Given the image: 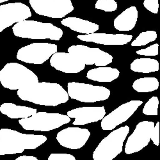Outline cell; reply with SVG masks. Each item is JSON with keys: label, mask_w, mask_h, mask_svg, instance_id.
Returning <instances> with one entry per match:
<instances>
[{"label": "cell", "mask_w": 160, "mask_h": 160, "mask_svg": "<svg viewBox=\"0 0 160 160\" xmlns=\"http://www.w3.org/2000/svg\"><path fill=\"white\" fill-rule=\"evenodd\" d=\"M18 96L22 101L38 105L56 106L69 101L67 92L60 84L38 82L18 90Z\"/></svg>", "instance_id": "1"}, {"label": "cell", "mask_w": 160, "mask_h": 160, "mask_svg": "<svg viewBox=\"0 0 160 160\" xmlns=\"http://www.w3.org/2000/svg\"><path fill=\"white\" fill-rule=\"evenodd\" d=\"M12 31L18 37L30 39L60 41L63 36V30L54 24L33 20H24L16 23Z\"/></svg>", "instance_id": "2"}, {"label": "cell", "mask_w": 160, "mask_h": 160, "mask_svg": "<svg viewBox=\"0 0 160 160\" xmlns=\"http://www.w3.org/2000/svg\"><path fill=\"white\" fill-rule=\"evenodd\" d=\"M0 83L9 90H19L38 83L37 76L18 63H8L0 71Z\"/></svg>", "instance_id": "3"}, {"label": "cell", "mask_w": 160, "mask_h": 160, "mask_svg": "<svg viewBox=\"0 0 160 160\" xmlns=\"http://www.w3.org/2000/svg\"><path fill=\"white\" fill-rule=\"evenodd\" d=\"M128 126L115 129L103 138L93 152L94 160H113L122 151L124 142L129 132Z\"/></svg>", "instance_id": "4"}, {"label": "cell", "mask_w": 160, "mask_h": 160, "mask_svg": "<svg viewBox=\"0 0 160 160\" xmlns=\"http://www.w3.org/2000/svg\"><path fill=\"white\" fill-rule=\"evenodd\" d=\"M71 118L60 113L37 112L28 118L19 120V124L25 130L49 131L69 123Z\"/></svg>", "instance_id": "5"}, {"label": "cell", "mask_w": 160, "mask_h": 160, "mask_svg": "<svg viewBox=\"0 0 160 160\" xmlns=\"http://www.w3.org/2000/svg\"><path fill=\"white\" fill-rule=\"evenodd\" d=\"M68 94L71 99L80 102H96L107 100L111 92L104 87L69 82L68 84Z\"/></svg>", "instance_id": "6"}, {"label": "cell", "mask_w": 160, "mask_h": 160, "mask_svg": "<svg viewBox=\"0 0 160 160\" xmlns=\"http://www.w3.org/2000/svg\"><path fill=\"white\" fill-rule=\"evenodd\" d=\"M58 51V46L47 42H35L20 48L18 60L24 63L41 65L49 60Z\"/></svg>", "instance_id": "7"}, {"label": "cell", "mask_w": 160, "mask_h": 160, "mask_svg": "<svg viewBox=\"0 0 160 160\" xmlns=\"http://www.w3.org/2000/svg\"><path fill=\"white\" fill-rule=\"evenodd\" d=\"M36 14L50 18L60 19L72 12L74 8L71 0H29Z\"/></svg>", "instance_id": "8"}, {"label": "cell", "mask_w": 160, "mask_h": 160, "mask_svg": "<svg viewBox=\"0 0 160 160\" xmlns=\"http://www.w3.org/2000/svg\"><path fill=\"white\" fill-rule=\"evenodd\" d=\"M68 52L75 56L85 65L104 67L113 62V57L111 55L98 48H89L78 44L70 46Z\"/></svg>", "instance_id": "9"}, {"label": "cell", "mask_w": 160, "mask_h": 160, "mask_svg": "<svg viewBox=\"0 0 160 160\" xmlns=\"http://www.w3.org/2000/svg\"><path fill=\"white\" fill-rule=\"evenodd\" d=\"M32 15L29 7L21 2L0 5V33L12 24L26 20Z\"/></svg>", "instance_id": "10"}, {"label": "cell", "mask_w": 160, "mask_h": 160, "mask_svg": "<svg viewBox=\"0 0 160 160\" xmlns=\"http://www.w3.org/2000/svg\"><path fill=\"white\" fill-rule=\"evenodd\" d=\"M155 124L152 121H142L139 122L132 134L128 137L125 152L129 155L140 151L148 145L151 140V137Z\"/></svg>", "instance_id": "11"}, {"label": "cell", "mask_w": 160, "mask_h": 160, "mask_svg": "<svg viewBox=\"0 0 160 160\" xmlns=\"http://www.w3.org/2000/svg\"><path fill=\"white\" fill-rule=\"evenodd\" d=\"M142 104V101L132 100L118 106L102 119L101 124L102 129L104 131L114 129L117 126L128 121Z\"/></svg>", "instance_id": "12"}, {"label": "cell", "mask_w": 160, "mask_h": 160, "mask_svg": "<svg viewBox=\"0 0 160 160\" xmlns=\"http://www.w3.org/2000/svg\"><path fill=\"white\" fill-rule=\"evenodd\" d=\"M0 138L10 142L24 151L35 149L48 140L44 135L24 134L7 128L0 129Z\"/></svg>", "instance_id": "13"}, {"label": "cell", "mask_w": 160, "mask_h": 160, "mask_svg": "<svg viewBox=\"0 0 160 160\" xmlns=\"http://www.w3.org/2000/svg\"><path fill=\"white\" fill-rule=\"evenodd\" d=\"M90 132L85 128H67L57 133V140L65 148L77 150L82 148L90 136Z\"/></svg>", "instance_id": "14"}, {"label": "cell", "mask_w": 160, "mask_h": 160, "mask_svg": "<svg viewBox=\"0 0 160 160\" xmlns=\"http://www.w3.org/2000/svg\"><path fill=\"white\" fill-rule=\"evenodd\" d=\"M50 65L56 70L68 74L78 73L85 68L83 63L69 52H55L50 58Z\"/></svg>", "instance_id": "15"}, {"label": "cell", "mask_w": 160, "mask_h": 160, "mask_svg": "<svg viewBox=\"0 0 160 160\" xmlns=\"http://www.w3.org/2000/svg\"><path fill=\"white\" fill-rule=\"evenodd\" d=\"M67 114L75 119L73 125H86L101 121L106 116V110L104 106H87L71 110Z\"/></svg>", "instance_id": "16"}, {"label": "cell", "mask_w": 160, "mask_h": 160, "mask_svg": "<svg viewBox=\"0 0 160 160\" xmlns=\"http://www.w3.org/2000/svg\"><path fill=\"white\" fill-rule=\"evenodd\" d=\"M82 41L94 42L102 45H126L132 40V35L126 34H108L94 33L88 35H77Z\"/></svg>", "instance_id": "17"}, {"label": "cell", "mask_w": 160, "mask_h": 160, "mask_svg": "<svg viewBox=\"0 0 160 160\" xmlns=\"http://www.w3.org/2000/svg\"><path fill=\"white\" fill-rule=\"evenodd\" d=\"M138 20L136 7H130L123 11L114 20L113 26L118 31H131L135 28Z\"/></svg>", "instance_id": "18"}, {"label": "cell", "mask_w": 160, "mask_h": 160, "mask_svg": "<svg viewBox=\"0 0 160 160\" xmlns=\"http://www.w3.org/2000/svg\"><path fill=\"white\" fill-rule=\"evenodd\" d=\"M61 24L76 32L85 35L94 33L99 29L98 24L76 17L67 18L61 21Z\"/></svg>", "instance_id": "19"}, {"label": "cell", "mask_w": 160, "mask_h": 160, "mask_svg": "<svg viewBox=\"0 0 160 160\" xmlns=\"http://www.w3.org/2000/svg\"><path fill=\"white\" fill-rule=\"evenodd\" d=\"M0 112L12 119L25 118L35 114L37 109L11 102H5L0 106Z\"/></svg>", "instance_id": "20"}, {"label": "cell", "mask_w": 160, "mask_h": 160, "mask_svg": "<svg viewBox=\"0 0 160 160\" xmlns=\"http://www.w3.org/2000/svg\"><path fill=\"white\" fill-rule=\"evenodd\" d=\"M120 72L117 69L107 67H99L87 72V78L92 81L110 83L118 78Z\"/></svg>", "instance_id": "21"}, {"label": "cell", "mask_w": 160, "mask_h": 160, "mask_svg": "<svg viewBox=\"0 0 160 160\" xmlns=\"http://www.w3.org/2000/svg\"><path fill=\"white\" fill-rule=\"evenodd\" d=\"M131 71L139 73H151L159 71V62L152 58H137L130 65Z\"/></svg>", "instance_id": "22"}, {"label": "cell", "mask_w": 160, "mask_h": 160, "mask_svg": "<svg viewBox=\"0 0 160 160\" xmlns=\"http://www.w3.org/2000/svg\"><path fill=\"white\" fill-rule=\"evenodd\" d=\"M159 87V82L154 77H146L138 79L132 84V88L138 92H151Z\"/></svg>", "instance_id": "23"}, {"label": "cell", "mask_w": 160, "mask_h": 160, "mask_svg": "<svg viewBox=\"0 0 160 160\" xmlns=\"http://www.w3.org/2000/svg\"><path fill=\"white\" fill-rule=\"evenodd\" d=\"M157 38V33L155 31L149 30L142 32L131 42V46H143L156 41Z\"/></svg>", "instance_id": "24"}, {"label": "cell", "mask_w": 160, "mask_h": 160, "mask_svg": "<svg viewBox=\"0 0 160 160\" xmlns=\"http://www.w3.org/2000/svg\"><path fill=\"white\" fill-rule=\"evenodd\" d=\"M24 150L12 143L10 142L0 138V155L21 154Z\"/></svg>", "instance_id": "25"}, {"label": "cell", "mask_w": 160, "mask_h": 160, "mask_svg": "<svg viewBox=\"0 0 160 160\" xmlns=\"http://www.w3.org/2000/svg\"><path fill=\"white\" fill-rule=\"evenodd\" d=\"M159 100L156 96L152 97L145 104L142 113L145 115H158Z\"/></svg>", "instance_id": "26"}, {"label": "cell", "mask_w": 160, "mask_h": 160, "mask_svg": "<svg viewBox=\"0 0 160 160\" xmlns=\"http://www.w3.org/2000/svg\"><path fill=\"white\" fill-rule=\"evenodd\" d=\"M95 7L96 9L104 12H114L117 9L118 5L115 0H98Z\"/></svg>", "instance_id": "27"}, {"label": "cell", "mask_w": 160, "mask_h": 160, "mask_svg": "<svg viewBox=\"0 0 160 160\" xmlns=\"http://www.w3.org/2000/svg\"><path fill=\"white\" fill-rule=\"evenodd\" d=\"M158 44H154L143 49L137 51V53L139 55L144 56H157L158 55Z\"/></svg>", "instance_id": "28"}, {"label": "cell", "mask_w": 160, "mask_h": 160, "mask_svg": "<svg viewBox=\"0 0 160 160\" xmlns=\"http://www.w3.org/2000/svg\"><path fill=\"white\" fill-rule=\"evenodd\" d=\"M144 7L153 14H158V0H144Z\"/></svg>", "instance_id": "29"}, {"label": "cell", "mask_w": 160, "mask_h": 160, "mask_svg": "<svg viewBox=\"0 0 160 160\" xmlns=\"http://www.w3.org/2000/svg\"><path fill=\"white\" fill-rule=\"evenodd\" d=\"M48 160H76L75 157L69 154L52 153L49 155Z\"/></svg>", "instance_id": "30"}, {"label": "cell", "mask_w": 160, "mask_h": 160, "mask_svg": "<svg viewBox=\"0 0 160 160\" xmlns=\"http://www.w3.org/2000/svg\"><path fill=\"white\" fill-rule=\"evenodd\" d=\"M151 140H152L153 143L156 146H158L159 144V122H158L154 126L152 130Z\"/></svg>", "instance_id": "31"}, {"label": "cell", "mask_w": 160, "mask_h": 160, "mask_svg": "<svg viewBox=\"0 0 160 160\" xmlns=\"http://www.w3.org/2000/svg\"><path fill=\"white\" fill-rule=\"evenodd\" d=\"M15 160H38V159L32 156H21L17 158Z\"/></svg>", "instance_id": "32"}, {"label": "cell", "mask_w": 160, "mask_h": 160, "mask_svg": "<svg viewBox=\"0 0 160 160\" xmlns=\"http://www.w3.org/2000/svg\"><path fill=\"white\" fill-rule=\"evenodd\" d=\"M8 1H10V0H0V4L2 3H4L5 2H8Z\"/></svg>", "instance_id": "33"}, {"label": "cell", "mask_w": 160, "mask_h": 160, "mask_svg": "<svg viewBox=\"0 0 160 160\" xmlns=\"http://www.w3.org/2000/svg\"><path fill=\"white\" fill-rule=\"evenodd\" d=\"M10 160H12V159H10Z\"/></svg>", "instance_id": "34"}]
</instances>
